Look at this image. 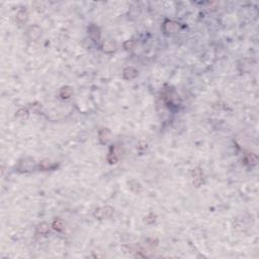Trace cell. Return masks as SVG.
Here are the masks:
<instances>
[{"instance_id":"obj_14","label":"cell","mask_w":259,"mask_h":259,"mask_svg":"<svg viewBox=\"0 0 259 259\" xmlns=\"http://www.w3.org/2000/svg\"><path fill=\"white\" fill-rule=\"evenodd\" d=\"M136 44L134 40H127V42L125 43V50H134L135 49Z\"/></svg>"},{"instance_id":"obj_7","label":"cell","mask_w":259,"mask_h":259,"mask_svg":"<svg viewBox=\"0 0 259 259\" xmlns=\"http://www.w3.org/2000/svg\"><path fill=\"white\" fill-rule=\"evenodd\" d=\"M27 20V12L26 10H20L17 14H16V21L18 22L19 26H21L24 22H26Z\"/></svg>"},{"instance_id":"obj_2","label":"cell","mask_w":259,"mask_h":259,"mask_svg":"<svg viewBox=\"0 0 259 259\" xmlns=\"http://www.w3.org/2000/svg\"><path fill=\"white\" fill-rule=\"evenodd\" d=\"M163 30L167 34H173L179 30V24L173 20H166L163 24Z\"/></svg>"},{"instance_id":"obj_5","label":"cell","mask_w":259,"mask_h":259,"mask_svg":"<svg viewBox=\"0 0 259 259\" xmlns=\"http://www.w3.org/2000/svg\"><path fill=\"white\" fill-rule=\"evenodd\" d=\"M111 132H109V130L107 129H102V130H100V132H99V141L101 142V143H107V142L109 141V139H111Z\"/></svg>"},{"instance_id":"obj_1","label":"cell","mask_w":259,"mask_h":259,"mask_svg":"<svg viewBox=\"0 0 259 259\" xmlns=\"http://www.w3.org/2000/svg\"><path fill=\"white\" fill-rule=\"evenodd\" d=\"M113 213V209L111 206H103V208L97 209L94 212V217L98 220H104L109 218Z\"/></svg>"},{"instance_id":"obj_3","label":"cell","mask_w":259,"mask_h":259,"mask_svg":"<svg viewBox=\"0 0 259 259\" xmlns=\"http://www.w3.org/2000/svg\"><path fill=\"white\" fill-rule=\"evenodd\" d=\"M192 175H193V184L196 186H200L202 183V179H204L202 171L200 168H195V169H193Z\"/></svg>"},{"instance_id":"obj_12","label":"cell","mask_w":259,"mask_h":259,"mask_svg":"<svg viewBox=\"0 0 259 259\" xmlns=\"http://www.w3.org/2000/svg\"><path fill=\"white\" fill-rule=\"evenodd\" d=\"M89 35H90V36H92L93 39L99 38V30L96 26H92L89 27Z\"/></svg>"},{"instance_id":"obj_10","label":"cell","mask_w":259,"mask_h":259,"mask_svg":"<svg viewBox=\"0 0 259 259\" xmlns=\"http://www.w3.org/2000/svg\"><path fill=\"white\" fill-rule=\"evenodd\" d=\"M52 227L56 231H62L64 229V223L62 220H60V219H56V220L53 222Z\"/></svg>"},{"instance_id":"obj_15","label":"cell","mask_w":259,"mask_h":259,"mask_svg":"<svg viewBox=\"0 0 259 259\" xmlns=\"http://www.w3.org/2000/svg\"><path fill=\"white\" fill-rule=\"evenodd\" d=\"M16 115L17 116H27V111H26V109H21V111H17Z\"/></svg>"},{"instance_id":"obj_4","label":"cell","mask_w":259,"mask_h":259,"mask_svg":"<svg viewBox=\"0 0 259 259\" xmlns=\"http://www.w3.org/2000/svg\"><path fill=\"white\" fill-rule=\"evenodd\" d=\"M40 31H40V28L39 26H31V27H30V30L27 31V35L31 40H35L40 35Z\"/></svg>"},{"instance_id":"obj_11","label":"cell","mask_w":259,"mask_h":259,"mask_svg":"<svg viewBox=\"0 0 259 259\" xmlns=\"http://www.w3.org/2000/svg\"><path fill=\"white\" fill-rule=\"evenodd\" d=\"M49 230H50V228H49V225L46 224V223H43V224H40L38 226V229H36V231H38V233L40 234H47L49 232Z\"/></svg>"},{"instance_id":"obj_9","label":"cell","mask_w":259,"mask_h":259,"mask_svg":"<svg viewBox=\"0 0 259 259\" xmlns=\"http://www.w3.org/2000/svg\"><path fill=\"white\" fill-rule=\"evenodd\" d=\"M72 95V89L70 87H63L60 91V96L62 98H69Z\"/></svg>"},{"instance_id":"obj_16","label":"cell","mask_w":259,"mask_h":259,"mask_svg":"<svg viewBox=\"0 0 259 259\" xmlns=\"http://www.w3.org/2000/svg\"><path fill=\"white\" fill-rule=\"evenodd\" d=\"M40 166L42 168H44V169H49V168H51V164L48 163V162H46V161L42 162V164H40Z\"/></svg>"},{"instance_id":"obj_13","label":"cell","mask_w":259,"mask_h":259,"mask_svg":"<svg viewBox=\"0 0 259 259\" xmlns=\"http://www.w3.org/2000/svg\"><path fill=\"white\" fill-rule=\"evenodd\" d=\"M246 161L251 165H255L256 164V162H257V157L255 156L254 154H251V155L249 154V155L246 156Z\"/></svg>"},{"instance_id":"obj_6","label":"cell","mask_w":259,"mask_h":259,"mask_svg":"<svg viewBox=\"0 0 259 259\" xmlns=\"http://www.w3.org/2000/svg\"><path fill=\"white\" fill-rule=\"evenodd\" d=\"M124 77L125 79H133V78H135V77L138 76V71L136 70L135 68H133V67H130V68H127V69H125L124 70Z\"/></svg>"},{"instance_id":"obj_8","label":"cell","mask_w":259,"mask_h":259,"mask_svg":"<svg viewBox=\"0 0 259 259\" xmlns=\"http://www.w3.org/2000/svg\"><path fill=\"white\" fill-rule=\"evenodd\" d=\"M116 45L115 43H113V40H106L103 45V51L106 53H111L115 50Z\"/></svg>"}]
</instances>
